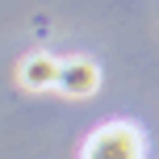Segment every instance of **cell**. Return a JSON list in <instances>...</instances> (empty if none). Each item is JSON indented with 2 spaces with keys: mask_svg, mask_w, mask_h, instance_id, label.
<instances>
[{
  "mask_svg": "<svg viewBox=\"0 0 159 159\" xmlns=\"http://www.w3.org/2000/svg\"><path fill=\"white\" fill-rule=\"evenodd\" d=\"M84 159H147V138L134 121H105L88 134Z\"/></svg>",
  "mask_w": 159,
  "mask_h": 159,
  "instance_id": "cell-1",
  "label": "cell"
},
{
  "mask_svg": "<svg viewBox=\"0 0 159 159\" xmlns=\"http://www.w3.org/2000/svg\"><path fill=\"white\" fill-rule=\"evenodd\" d=\"M59 92L71 96V101H84V96H92L96 88H101V67L92 63V59H63L59 63Z\"/></svg>",
  "mask_w": 159,
  "mask_h": 159,
  "instance_id": "cell-2",
  "label": "cell"
},
{
  "mask_svg": "<svg viewBox=\"0 0 159 159\" xmlns=\"http://www.w3.org/2000/svg\"><path fill=\"white\" fill-rule=\"evenodd\" d=\"M59 63H63V59L46 55V50H34V55H25L21 63H17V84L30 88V92H55Z\"/></svg>",
  "mask_w": 159,
  "mask_h": 159,
  "instance_id": "cell-3",
  "label": "cell"
}]
</instances>
